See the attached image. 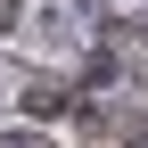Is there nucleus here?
I'll use <instances>...</instances> for the list:
<instances>
[{
  "label": "nucleus",
  "mask_w": 148,
  "mask_h": 148,
  "mask_svg": "<svg viewBox=\"0 0 148 148\" xmlns=\"http://www.w3.org/2000/svg\"><path fill=\"white\" fill-rule=\"evenodd\" d=\"M123 148H148V132H140V140H123Z\"/></svg>",
  "instance_id": "nucleus-1"
}]
</instances>
